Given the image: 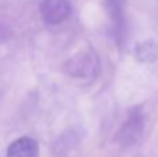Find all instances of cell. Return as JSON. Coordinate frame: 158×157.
<instances>
[{"mask_svg":"<svg viewBox=\"0 0 158 157\" xmlns=\"http://www.w3.org/2000/svg\"><path fill=\"white\" fill-rule=\"evenodd\" d=\"M135 57L140 63H153L158 58V43L156 40L140 42L135 47Z\"/></svg>","mask_w":158,"mask_h":157,"instance_id":"obj_6","label":"cell"},{"mask_svg":"<svg viewBox=\"0 0 158 157\" xmlns=\"http://www.w3.org/2000/svg\"><path fill=\"white\" fill-rule=\"evenodd\" d=\"M72 11L69 0H42L40 15L47 25H58L64 22Z\"/></svg>","mask_w":158,"mask_h":157,"instance_id":"obj_2","label":"cell"},{"mask_svg":"<svg viewBox=\"0 0 158 157\" xmlns=\"http://www.w3.org/2000/svg\"><path fill=\"white\" fill-rule=\"evenodd\" d=\"M125 2L126 0H106V10L108 13V17L111 19L114 29L118 32L123 29L125 22Z\"/></svg>","mask_w":158,"mask_h":157,"instance_id":"obj_5","label":"cell"},{"mask_svg":"<svg viewBox=\"0 0 158 157\" xmlns=\"http://www.w3.org/2000/svg\"><path fill=\"white\" fill-rule=\"evenodd\" d=\"M7 157H39V145L28 136L18 138L8 146Z\"/></svg>","mask_w":158,"mask_h":157,"instance_id":"obj_4","label":"cell"},{"mask_svg":"<svg viewBox=\"0 0 158 157\" xmlns=\"http://www.w3.org/2000/svg\"><path fill=\"white\" fill-rule=\"evenodd\" d=\"M143 131V116L139 110H133L129 114L122 129L119 131V141L122 145H131L139 139Z\"/></svg>","mask_w":158,"mask_h":157,"instance_id":"obj_3","label":"cell"},{"mask_svg":"<svg viewBox=\"0 0 158 157\" xmlns=\"http://www.w3.org/2000/svg\"><path fill=\"white\" fill-rule=\"evenodd\" d=\"M98 67L97 57L93 52H81L69 58L65 64V70L71 77L75 78H87L94 75Z\"/></svg>","mask_w":158,"mask_h":157,"instance_id":"obj_1","label":"cell"}]
</instances>
